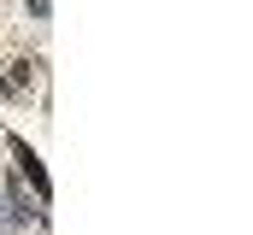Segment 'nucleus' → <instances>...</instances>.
<instances>
[{
    "label": "nucleus",
    "instance_id": "f03ea898",
    "mask_svg": "<svg viewBox=\"0 0 253 235\" xmlns=\"http://www.w3.org/2000/svg\"><path fill=\"white\" fill-rule=\"evenodd\" d=\"M18 171L30 176V188H36V194H42V200H47V171H42V159H36V153H30V147H18Z\"/></svg>",
    "mask_w": 253,
    "mask_h": 235
},
{
    "label": "nucleus",
    "instance_id": "f257e3e1",
    "mask_svg": "<svg viewBox=\"0 0 253 235\" xmlns=\"http://www.w3.org/2000/svg\"><path fill=\"white\" fill-rule=\"evenodd\" d=\"M36 71H42L36 59H12V65H6V77H0V94H24V88L36 82Z\"/></svg>",
    "mask_w": 253,
    "mask_h": 235
},
{
    "label": "nucleus",
    "instance_id": "7ed1b4c3",
    "mask_svg": "<svg viewBox=\"0 0 253 235\" xmlns=\"http://www.w3.org/2000/svg\"><path fill=\"white\" fill-rule=\"evenodd\" d=\"M6 206H12V218H18V224H36V218H42V212H30V200H24V194H18V188H12V194H6Z\"/></svg>",
    "mask_w": 253,
    "mask_h": 235
}]
</instances>
